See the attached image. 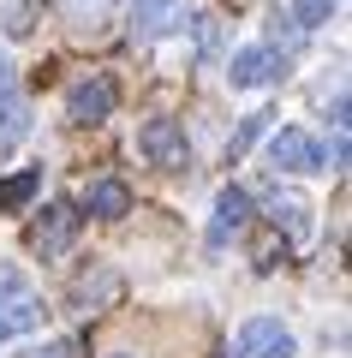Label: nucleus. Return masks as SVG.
Instances as JSON below:
<instances>
[{
    "instance_id": "16",
    "label": "nucleus",
    "mask_w": 352,
    "mask_h": 358,
    "mask_svg": "<svg viewBox=\"0 0 352 358\" xmlns=\"http://www.w3.org/2000/svg\"><path fill=\"white\" fill-rule=\"evenodd\" d=\"M340 13V0H293V30H323Z\"/></svg>"
},
{
    "instance_id": "3",
    "label": "nucleus",
    "mask_w": 352,
    "mask_h": 358,
    "mask_svg": "<svg viewBox=\"0 0 352 358\" xmlns=\"http://www.w3.org/2000/svg\"><path fill=\"white\" fill-rule=\"evenodd\" d=\"M138 150L150 167H162V173H179V167H191V143L185 131L174 126V120H150V126L138 131Z\"/></svg>"
},
{
    "instance_id": "20",
    "label": "nucleus",
    "mask_w": 352,
    "mask_h": 358,
    "mask_svg": "<svg viewBox=\"0 0 352 358\" xmlns=\"http://www.w3.org/2000/svg\"><path fill=\"white\" fill-rule=\"evenodd\" d=\"M197 48H215V18H197Z\"/></svg>"
},
{
    "instance_id": "22",
    "label": "nucleus",
    "mask_w": 352,
    "mask_h": 358,
    "mask_svg": "<svg viewBox=\"0 0 352 358\" xmlns=\"http://www.w3.org/2000/svg\"><path fill=\"white\" fill-rule=\"evenodd\" d=\"M113 358H126V352H113Z\"/></svg>"
},
{
    "instance_id": "6",
    "label": "nucleus",
    "mask_w": 352,
    "mask_h": 358,
    "mask_svg": "<svg viewBox=\"0 0 352 358\" xmlns=\"http://www.w3.org/2000/svg\"><path fill=\"white\" fill-rule=\"evenodd\" d=\"M126 24L138 42H162L185 24V0H132L126 6Z\"/></svg>"
},
{
    "instance_id": "1",
    "label": "nucleus",
    "mask_w": 352,
    "mask_h": 358,
    "mask_svg": "<svg viewBox=\"0 0 352 358\" xmlns=\"http://www.w3.org/2000/svg\"><path fill=\"white\" fill-rule=\"evenodd\" d=\"M42 317H48L42 293L18 275V268H0V346L18 341V334H30V329H42Z\"/></svg>"
},
{
    "instance_id": "13",
    "label": "nucleus",
    "mask_w": 352,
    "mask_h": 358,
    "mask_svg": "<svg viewBox=\"0 0 352 358\" xmlns=\"http://www.w3.org/2000/svg\"><path fill=\"white\" fill-rule=\"evenodd\" d=\"M30 131V108H24V96H13V90H0V155L13 150L18 138Z\"/></svg>"
},
{
    "instance_id": "7",
    "label": "nucleus",
    "mask_w": 352,
    "mask_h": 358,
    "mask_svg": "<svg viewBox=\"0 0 352 358\" xmlns=\"http://www.w3.org/2000/svg\"><path fill=\"white\" fill-rule=\"evenodd\" d=\"M245 358H299V341H293V329H281L275 317H251L239 334Z\"/></svg>"
},
{
    "instance_id": "8",
    "label": "nucleus",
    "mask_w": 352,
    "mask_h": 358,
    "mask_svg": "<svg viewBox=\"0 0 352 358\" xmlns=\"http://www.w3.org/2000/svg\"><path fill=\"white\" fill-rule=\"evenodd\" d=\"M251 215H257V203H251V192H239V185H227V192L215 197V221H209V245H227V239H239V233L251 227Z\"/></svg>"
},
{
    "instance_id": "12",
    "label": "nucleus",
    "mask_w": 352,
    "mask_h": 358,
    "mask_svg": "<svg viewBox=\"0 0 352 358\" xmlns=\"http://www.w3.org/2000/svg\"><path fill=\"white\" fill-rule=\"evenodd\" d=\"M36 192H42V167H18L13 179H0V215H18Z\"/></svg>"
},
{
    "instance_id": "9",
    "label": "nucleus",
    "mask_w": 352,
    "mask_h": 358,
    "mask_svg": "<svg viewBox=\"0 0 352 358\" xmlns=\"http://www.w3.org/2000/svg\"><path fill=\"white\" fill-rule=\"evenodd\" d=\"M316 162H323V155H316V143L304 138V131H275V138H269V167H275V173H316Z\"/></svg>"
},
{
    "instance_id": "10",
    "label": "nucleus",
    "mask_w": 352,
    "mask_h": 358,
    "mask_svg": "<svg viewBox=\"0 0 352 358\" xmlns=\"http://www.w3.org/2000/svg\"><path fill=\"white\" fill-rule=\"evenodd\" d=\"M269 221H275V233L287 227V239H304V233H311V203H304L299 192H269Z\"/></svg>"
},
{
    "instance_id": "15",
    "label": "nucleus",
    "mask_w": 352,
    "mask_h": 358,
    "mask_svg": "<svg viewBox=\"0 0 352 358\" xmlns=\"http://www.w3.org/2000/svg\"><path fill=\"white\" fill-rule=\"evenodd\" d=\"M113 13H120V0H66V18L78 30H101Z\"/></svg>"
},
{
    "instance_id": "19",
    "label": "nucleus",
    "mask_w": 352,
    "mask_h": 358,
    "mask_svg": "<svg viewBox=\"0 0 352 358\" xmlns=\"http://www.w3.org/2000/svg\"><path fill=\"white\" fill-rule=\"evenodd\" d=\"M328 162L346 167V126H335V143H328Z\"/></svg>"
},
{
    "instance_id": "18",
    "label": "nucleus",
    "mask_w": 352,
    "mask_h": 358,
    "mask_svg": "<svg viewBox=\"0 0 352 358\" xmlns=\"http://www.w3.org/2000/svg\"><path fill=\"white\" fill-rule=\"evenodd\" d=\"M78 352H84L78 341H48V346H36L30 358H78Z\"/></svg>"
},
{
    "instance_id": "4",
    "label": "nucleus",
    "mask_w": 352,
    "mask_h": 358,
    "mask_svg": "<svg viewBox=\"0 0 352 358\" xmlns=\"http://www.w3.org/2000/svg\"><path fill=\"white\" fill-rule=\"evenodd\" d=\"M78 227H84V215H78L72 203H48L36 215V227H30V251L36 257H66L78 239Z\"/></svg>"
},
{
    "instance_id": "14",
    "label": "nucleus",
    "mask_w": 352,
    "mask_h": 358,
    "mask_svg": "<svg viewBox=\"0 0 352 358\" xmlns=\"http://www.w3.org/2000/svg\"><path fill=\"white\" fill-rule=\"evenodd\" d=\"M113 293H120V281H113L108 268H96V281H90V275H78V281H72V305L84 310V317H90V310H101Z\"/></svg>"
},
{
    "instance_id": "17",
    "label": "nucleus",
    "mask_w": 352,
    "mask_h": 358,
    "mask_svg": "<svg viewBox=\"0 0 352 358\" xmlns=\"http://www.w3.org/2000/svg\"><path fill=\"white\" fill-rule=\"evenodd\" d=\"M263 131H269V114H245V120H239V131L227 138V162H239V155L251 150V143L263 138Z\"/></svg>"
},
{
    "instance_id": "2",
    "label": "nucleus",
    "mask_w": 352,
    "mask_h": 358,
    "mask_svg": "<svg viewBox=\"0 0 352 358\" xmlns=\"http://www.w3.org/2000/svg\"><path fill=\"white\" fill-rule=\"evenodd\" d=\"M113 102H120L113 78L90 72V78H78V84L66 90V120H72V126H101V120L113 114Z\"/></svg>"
},
{
    "instance_id": "11",
    "label": "nucleus",
    "mask_w": 352,
    "mask_h": 358,
    "mask_svg": "<svg viewBox=\"0 0 352 358\" xmlns=\"http://www.w3.org/2000/svg\"><path fill=\"white\" fill-rule=\"evenodd\" d=\"M84 209H90V215H101V221H120V215L132 209V192L120 185V179H96L90 197H84Z\"/></svg>"
},
{
    "instance_id": "21",
    "label": "nucleus",
    "mask_w": 352,
    "mask_h": 358,
    "mask_svg": "<svg viewBox=\"0 0 352 358\" xmlns=\"http://www.w3.org/2000/svg\"><path fill=\"white\" fill-rule=\"evenodd\" d=\"M0 90H13V66H6V54H0Z\"/></svg>"
},
{
    "instance_id": "5",
    "label": "nucleus",
    "mask_w": 352,
    "mask_h": 358,
    "mask_svg": "<svg viewBox=\"0 0 352 358\" xmlns=\"http://www.w3.org/2000/svg\"><path fill=\"white\" fill-rule=\"evenodd\" d=\"M281 54L269 48V42H251V48H233V60H227V84L233 90H263V84H275L281 78Z\"/></svg>"
}]
</instances>
